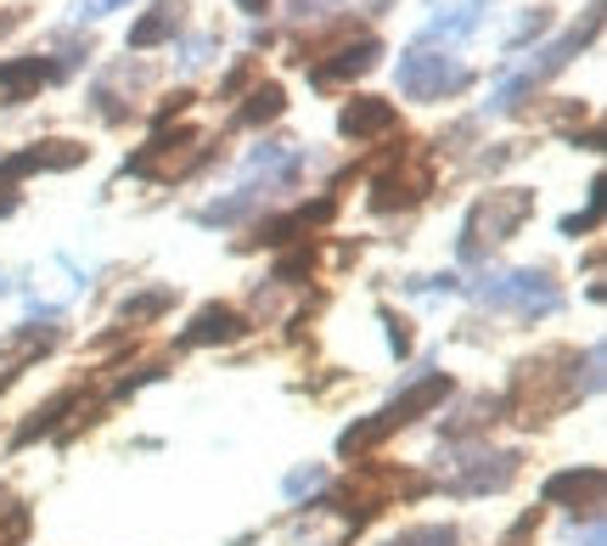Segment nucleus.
Masks as SVG:
<instances>
[{"instance_id":"obj_1","label":"nucleus","mask_w":607,"mask_h":546,"mask_svg":"<svg viewBox=\"0 0 607 546\" xmlns=\"http://www.w3.org/2000/svg\"><path fill=\"white\" fill-rule=\"evenodd\" d=\"M529 214H534V191L529 186H500V191H490V198L472 203L456 253H461V260H484V248L518 237V226H523Z\"/></svg>"},{"instance_id":"obj_2","label":"nucleus","mask_w":607,"mask_h":546,"mask_svg":"<svg viewBox=\"0 0 607 546\" xmlns=\"http://www.w3.org/2000/svg\"><path fill=\"white\" fill-rule=\"evenodd\" d=\"M445 395H450V377H445V372H428V377H417V383H411V389H405L394 406H383L377 417H366V423H355V429H344V434H337V451H344V457H360V451H371V445H377V439H388L394 429H405V423H417L422 411H433V406L445 400Z\"/></svg>"},{"instance_id":"obj_3","label":"nucleus","mask_w":607,"mask_h":546,"mask_svg":"<svg viewBox=\"0 0 607 546\" xmlns=\"http://www.w3.org/2000/svg\"><path fill=\"white\" fill-rule=\"evenodd\" d=\"M479 305H495V310H518V315H552L562 310V294L546 271H495L472 287Z\"/></svg>"},{"instance_id":"obj_4","label":"nucleus","mask_w":607,"mask_h":546,"mask_svg":"<svg viewBox=\"0 0 607 546\" xmlns=\"http://www.w3.org/2000/svg\"><path fill=\"white\" fill-rule=\"evenodd\" d=\"M467 85H472V69L456 51H405L399 57V90L411 102H445V96H456Z\"/></svg>"},{"instance_id":"obj_5","label":"nucleus","mask_w":607,"mask_h":546,"mask_svg":"<svg viewBox=\"0 0 607 546\" xmlns=\"http://www.w3.org/2000/svg\"><path fill=\"white\" fill-rule=\"evenodd\" d=\"M202 147V136L197 131H158L141 152H129L124 158V175H147V181H169L175 170H186V164H197V152Z\"/></svg>"},{"instance_id":"obj_6","label":"nucleus","mask_w":607,"mask_h":546,"mask_svg":"<svg viewBox=\"0 0 607 546\" xmlns=\"http://www.w3.org/2000/svg\"><path fill=\"white\" fill-rule=\"evenodd\" d=\"M602 491H607V479H602V468L591 462V468L552 473L540 496H546L552 507H573V512H585V519H596V512H602Z\"/></svg>"},{"instance_id":"obj_7","label":"nucleus","mask_w":607,"mask_h":546,"mask_svg":"<svg viewBox=\"0 0 607 546\" xmlns=\"http://www.w3.org/2000/svg\"><path fill=\"white\" fill-rule=\"evenodd\" d=\"M85 164V147L79 141H40V147H28V152H12V158H0V186H7L12 175H34V170H74Z\"/></svg>"},{"instance_id":"obj_8","label":"nucleus","mask_w":607,"mask_h":546,"mask_svg":"<svg viewBox=\"0 0 607 546\" xmlns=\"http://www.w3.org/2000/svg\"><path fill=\"white\" fill-rule=\"evenodd\" d=\"M399 124V108L383 102V96H355V102L337 113V131H344L349 141H371V136H388Z\"/></svg>"},{"instance_id":"obj_9","label":"nucleus","mask_w":607,"mask_h":546,"mask_svg":"<svg viewBox=\"0 0 607 546\" xmlns=\"http://www.w3.org/2000/svg\"><path fill=\"white\" fill-rule=\"evenodd\" d=\"M428 186H433L428 170H388V175H377V186H371V209H377V214L411 209V203L428 198Z\"/></svg>"},{"instance_id":"obj_10","label":"nucleus","mask_w":607,"mask_h":546,"mask_svg":"<svg viewBox=\"0 0 607 546\" xmlns=\"http://www.w3.org/2000/svg\"><path fill=\"white\" fill-rule=\"evenodd\" d=\"M57 79V62H46V57H17V62H0V102L7 108H17V102H28L40 85H51Z\"/></svg>"},{"instance_id":"obj_11","label":"nucleus","mask_w":607,"mask_h":546,"mask_svg":"<svg viewBox=\"0 0 607 546\" xmlns=\"http://www.w3.org/2000/svg\"><path fill=\"white\" fill-rule=\"evenodd\" d=\"M377 57H383V46L366 35L360 46L332 51V62H315V69H310V85H344V79H360V74L377 69Z\"/></svg>"},{"instance_id":"obj_12","label":"nucleus","mask_w":607,"mask_h":546,"mask_svg":"<svg viewBox=\"0 0 607 546\" xmlns=\"http://www.w3.org/2000/svg\"><path fill=\"white\" fill-rule=\"evenodd\" d=\"M248 333V321L236 315L231 305H209V310H197L191 315V327L181 333V349H202V344H231V338H243Z\"/></svg>"},{"instance_id":"obj_13","label":"nucleus","mask_w":607,"mask_h":546,"mask_svg":"<svg viewBox=\"0 0 607 546\" xmlns=\"http://www.w3.org/2000/svg\"><path fill=\"white\" fill-rule=\"evenodd\" d=\"M181 23H186V7H181V0H158L147 17L129 23V51H152V46H163V40H175Z\"/></svg>"},{"instance_id":"obj_14","label":"nucleus","mask_w":607,"mask_h":546,"mask_svg":"<svg viewBox=\"0 0 607 546\" xmlns=\"http://www.w3.org/2000/svg\"><path fill=\"white\" fill-rule=\"evenodd\" d=\"M337 214V203L332 198H315V203H298L293 214H282V220H264L259 226V237L253 243H270V248H282V243H293L298 232H310V226H326V220Z\"/></svg>"},{"instance_id":"obj_15","label":"nucleus","mask_w":607,"mask_h":546,"mask_svg":"<svg viewBox=\"0 0 607 546\" xmlns=\"http://www.w3.org/2000/svg\"><path fill=\"white\" fill-rule=\"evenodd\" d=\"M74 400H79V389H62V395H51V400H46V406H40V411H34V417H28V423H23V429H17V439H12V445H17V451H23V445H34V439H40V434H51V429L62 423V411H74Z\"/></svg>"},{"instance_id":"obj_16","label":"nucleus","mask_w":607,"mask_h":546,"mask_svg":"<svg viewBox=\"0 0 607 546\" xmlns=\"http://www.w3.org/2000/svg\"><path fill=\"white\" fill-rule=\"evenodd\" d=\"M169 305H175V287L163 282V287H147V294L124 299V310H119V315H124V327H147V321H158Z\"/></svg>"},{"instance_id":"obj_17","label":"nucleus","mask_w":607,"mask_h":546,"mask_svg":"<svg viewBox=\"0 0 607 546\" xmlns=\"http://www.w3.org/2000/svg\"><path fill=\"white\" fill-rule=\"evenodd\" d=\"M282 108H287V90L270 79V85H259L253 96H248V108L236 113V124H248V131H259V124H270V119H282Z\"/></svg>"},{"instance_id":"obj_18","label":"nucleus","mask_w":607,"mask_h":546,"mask_svg":"<svg viewBox=\"0 0 607 546\" xmlns=\"http://www.w3.org/2000/svg\"><path fill=\"white\" fill-rule=\"evenodd\" d=\"M253 203H259V186H243L236 198H225V203H209V209H197V226H236L243 214H253Z\"/></svg>"},{"instance_id":"obj_19","label":"nucleus","mask_w":607,"mask_h":546,"mask_svg":"<svg viewBox=\"0 0 607 546\" xmlns=\"http://www.w3.org/2000/svg\"><path fill=\"white\" fill-rule=\"evenodd\" d=\"M500 411H506V400H490V395H479V400H472V406L456 417V423H445V439H467V434H479L484 423H495Z\"/></svg>"},{"instance_id":"obj_20","label":"nucleus","mask_w":607,"mask_h":546,"mask_svg":"<svg viewBox=\"0 0 607 546\" xmlns=\"http://www.w3.org/2000/svg\"><path fill=\"white\" fill-rule=\"evenodd\" d=\"M57 338H62L57 327H46V333H40V327H23V333H12L0 349H7V361H12V367H23L28 356H46V349H51Z\"/></svg>"},{"instance_id":"obj_21","label":"nucleus","mask_w":607,"mask_h":546,"mask_svg":"<svg viewBox=\"0 0 607 546\" xmlns=\"http://www.w3.org/2000/svg\"><path fill=\"white\" fill-rule=\"evenodd\" d=\"M23 535H28V507L0 485V546H17Z\"/></svg>"},{"instance_id":"obj_22","label":"nucleus","mask_w":607,"mask_h":546,"mask_svg":"<svg viewBox=\"0 0 607 546\" xmlns=\"http://www.w3.org/2000/svg\"><path fill=\"white\" fill-rule=\"evenodd\" d=\"M388 546H456L450 524H417V530H399Z\"/></svg>"},{"instance_id":"obj_23","label":"nucleus","mask_w":607,"mask_h":546,"mask_svg":"<svg viewBox=\"0 0 607 546\" xmlns=\"http://www.w3.org/2000/svg\"><path fill=\"white\" fill-rule=\"evenodd\" d=\"M546 28H552V12H540V7H534V12H529V17H523V23L512 28V40H506V51H518V46H529L534 35H546Z\"/></svg>"},{"instance_id":"obj_24","label":"nucleus","mask_w":607,"mask_h":546,"mask_svg":"<svg viewBox=\"0 0 607 546\" xmlns=\"http://www.w3.org/2000/svg\"><path fill=\"white\" fill-rule=\"evenodd\" d=\"M253 74H259V62H253V57H243V62H236V69H231V74L220 79V102H231V96L243 90V85H248Z\"/></svg>"},{"instance_id":"obj_25","label":"nucleus","mask_w":607,"mask_h":546,"mask_svg":"<svg viewBox=\"0 0 607 546\" xmlns=\"http://www.w3.org/2000/svg\"><path fill=\"white\" fill-rule=\"evenodd\" d=\"M383 327H388V344H394V356H411V321L383 310Z\"/></svg>"},{"instance_id":"obj_26","label":"nucleus","mask_w":607,"mask_h":546,"mask_svg":"<svg viewBox=\"0 0 607 546\" xmlns=\"http://www.w3.org/2000/svg\"><path fill=\"white\" fill-rule=\"evenodd\" d=\"M310 265H315V253H310V248H298V253H287V260L276 265V282H298Z\"/></svg>"},{"instance_id":"obj_27","label":"nucleus","mask_w":607,"mask_h":546,"mask_svg":"<svg viewBox=\"0 0 607 546\" xmlns=\"http://www.w3.org/2000/svg\"><path fill=\"white\" fill-rule=\"evenodd\" d=\"M326 485V473L321 468H298V473H287V496H304V491H321Z\"/></svg>"},{"instance_id":"obj_28","label":"nucleus","mask_w":607,"mask_h":546,"mask_svg":"<svg viewBox=\"0 0 607 546\" xmlns=\"http://www.w3.org/2000/svg\"><path fill=\"white\" fill-rule=\"evenodd\" d=\"M214 46H220L214 35H202V40H191V46H186V57H181V69H202V62H209V57H214Z\"/></svg>"},{"instance_id":"obj_29","label":"nucleus","mask_w":607,"mask_h":546,"mask_svg":"<svg viewBox=\"0 0 607 546\" xmlns=\"http://www.w3.org/2000/svg\"><path fill=\"white\" fill-rule=\"evenodd\" d=\"M113 7H124V0H74V17L79 23H96V17H108Z\"/></svg>"},{"instance_id":"obj_30","label":"nucleus","mask_w":607,"mask_h":546,"mask_svg":"<svg viewBox=\"0 0 607 546\" xmlns=\"http://www.w3.org/2000/svg\"><path fill=\"white\" fill-rule=\"evenodd\" d=\"M197 102V96L191 90H175V96H163V102H158V124H169V119H175V113H186Z\"/></svg>"},{"instance_id":"obj_31","label":"nucleus","mask_w":607,"mask_h":546,"mask_svg":"<svg viewBox=\"0 0 607 546\" xmlns=\"http://www.w3.org/2000/svg\"><path fill=\"white\" fill-rule=\"evenodd\" d=\"M596 209H602V203H591L585 214H568V220H562V237H580V232H591V226H596Z\"/></svg>"},{"instance_id":"obj_32","label":"nucleus","mask_w":607,"mask_h":546,"mask_svg":"<svg viewBox=\"0 0 607 546\" xmlns=\"http://www.w3.org/2000/svg\"><path fill=\"white\" fill-rule=\"evenodd\" d=\"M326 7H337V0H293V17H315V12H326Z\"/></svg>"},{"instance_id":"obj_33","label":"nucleus","mask_w":607,"mask_h":546,"mask_svg":"<svg viewBox=\"0 0 607 546\" xmlns=\"http://www.w3.org/2000/svg\"><path fill=\"white\" fill-rule=\"evenodd\" d=\"M17 23H23V12H17V7H7V12H0V40H7Z\"/></svg>"},{"instance_id":"obj_34","label":"nucleus","mask_w":607,"mask_h":546,"mask_svg":"<svg viewBox=\"0 0 607 546\" xmlns=\"http://www.w3.org/2000/svg\"><path fill=\"white\" fill-rule=\"evenodd\" d=\"M534 524H540V512H529V519H523V524H518V530H512V535H506V546H518V541H523V535H529V530H534Z\"/></svg>"},{"instance_id":"obj_35","label":"nucleus","mask_w":607,"mask_h":546,"mask_svg":"<svg viewBox=\"0 0 607 546\" xmlns=\"http://www.w3.org/2000/svg\"><path fill=\"white\" fill-rule=\"evenodd\" d=\"M236 7H243V12H264V7H270V0H236Z\"/></svg>"},{"instance_id":"obj_36","label":"nucleus","mask_w":607,"mask_h":546,"mask_svg":"<svg viewBox=\"0 0 607 546\" xmlns=\"http://www.w3.org/2000/svg\"><path fill=\"white\" fill-rule=\"evenodd\" d=\"M12 377H17V372H0V389H12Z\"/></svg>"},{"instance_id":"obj_37","label":"nucleus","mask_w":607,"mask_h":546,"mask_svg":"<svg viewBox=\"0 0 607 546\" xmlns=\"http://www.w3.org/2000/svg\"><path fill=\"white\" fill-rule=\"evenodd\" d=\"M0 294H7V276H0Z\"/></svg>"}]
</instances>
